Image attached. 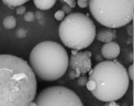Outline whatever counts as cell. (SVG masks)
<instances>
[{
  "mask_svg": "<svg viewBox=\"0 0 134 106\" xmlns=\"http://www.w3.org/2000/svg\"><path fill=\"white\" fill-rule=\"evenodd\" d=\"M36 92V77L27 61L0 55V106H29Z\"/></svg>",
  "mask_w": 134,
  "mask_h": 106,
  "instance_id": "obj_1",
  "label": "cell"
},
{
  "mask_svg": "<svg viewBox=\"0 0 134 106\" xmlns=\"http://www.w3.org/2000/svg\"><path fill=\"white\" fill-rule=\"evenodd\" d=\"M96 83L91 93L98 100L110 102L119 100L129 88V78L124 66L115 60L97 64L89 72V79Z\"/></svg>",
  "mask_w": 134,
  "mask_h": 106,
  "instance_id": "obj_2",
  "label": "cell"
},
{
  "mask_svg": "<svg viewBox=\"0 0 134 106\" xmlns=\"http://www.w3.org/2000/svg\"><path fill=\"white\" fill-rule=\"evenodd\" d=\"M67 51L59 43L44 41L32 49L30 66L35 75L44 81H54L64 75L69 67Z\"/></svg>",
  "mask_w": 134,
  "mask_h": 106,
  "instance_id": "obj_3",
  "label": "cell"
},
{
  "mask_svg": "<svg viewBox=\"0 0 134 106\" xmlns=\"http://www.w3.org/2000/svg\"><path fill=\"white\" fill-rule=\"evenodd\" d=\"M58 32L65 46L80 50L92 44L96 35V28L87 15L75 13L67 15L61 21Z\"/></svg>",
  "mask_w": 134,
  "mask_h": 106,
  "instance_id": "obj_4",
  "label": "cell"
},
{
  "mask_svg": "<svg viewBox=\"0 0 134 106\" xmlns=\"http://www.w3.org/2000/svg\"><path fill=\"white\" fill-rule=\"evenodd\" d=\"M133 0H90L89 9L98 23L108 28L125 26L133 19Z\"/></svg>",
  "mask_w": 134,
  "mask_h": 106,
  "instance_id": "obj_5",
  "label": "cell"
},
{
  "mask_svg": "<svg viewBox=\"0 0 134 106\" xmlns=\"http://www.w3.org/2000/svg\"><path fill=\"white\" fill-rule=\"evenodd\" d=\"M35 101L37 106H84L75 92L63 86H51L44 88Z\"/></svg>",
  "mask_w": 134,
  "mask_h": 106,
  "instance_id": "obj_6",
  "label": "cell"
},
{
  "mask_svg": "<svg viewBox=\"0 0 134 106\" xmlns=\"http://www.w3.org/2000/svg\"><path fill=\"white\" fill-rule=\"evenodd\" d=\"M91 53L90 51L79 52V50L72 49L69 66L70 72L69 76L71 79L79 78L81 75L89 72L92 68Z\"/></svg>",
  "mask_w": 134,
  "mask_h": 106,
  "instance_id": "obj_7",
  "label": "cell"
},
{
  "mask_svg": "<svg viewBox=\"0 0 134 106\" xmlns=\"http://www.w3.org/2000/svg\"><path fill=\"white\" fill-rule=\"evenodd\" d=\"M120 48L115 42L106 43L102 48V54L104 58L109 61L114 60L119 56Z\"/></svg>",
  "mask_w": 134,
  "mask_h": 106,
  "instance_id": "obj_8",
  "label": "cell"
},
{
  "mask_svg": "<svg viewBox=\"0 0 134 106\" xmlns=\"http://www.w3.org/2000/svg\"><path fill=\"white\" fill-rule=\"evenodd\" d=\"M117 33L114 28H107L100 30L96 34V36L98 40L104 43L113 42L114 39L116 38Z\"/></svg>",
  "mask_w": 134,
  "mask_h": 106,
  "instance_id": "obj_9",
  "label": "cell"
},
{
  "mask_svg": "<svg viewBox=\"0 0 134 106\" xmlns=\"http://www.w3.org/2000/svg\"><path fill=\"white\" fill-rule=\"evenodd\" d=\"M36 8L40 10H48L52 8L57 0H33Z\"/></svg>",
  "mask_w": 134,
  "mask_h": 106,
  "instance_id": "obj_10",
  "label": "cell"
},
{
  "mask_svg": "<svg viewBox=\"0 0 134 106\" xmlns=\"http://www.w3.org/2000/svg\"><path fill=\"white\" fill-rule=\"evenodd\" d=\"M4 27L7 29H13L16 26V20L12 15L6 17L3 20Z\"/></svg>",
  "mask_w": 134,
  "mask_h": 106,
  "instance_id": "obj_11",
  "label": "cell"
},
{
  "mask_svg": "<svg viewBox=\"0 0 134 106\" xmlns=\"http://www.w3.org/2000/svg\"><path fill=\"white\" fill-rule=\"evenodd\" d=\"M2 1L8 7L14 8L23 5L29 0H2Z\"/></svg>",
  "mask_w": 134,
  "mask_h": 106,
  "instance_id": "obj_12",
  "label": "cell"
},
{
  "mask_svg": "<svg viewBox=\"0 0 134 106\" xmlns=\"http://www.w3.org/2000/svg\"><path fill=\"white\" fill-rule=\"evenodd\" d=\"M35 18V14L32 11H28L24 15V20L27 22H31L34 20Z\"/></svg>",
  "mask_w": 134,
  "mask_h": 106,
  "instance_id": "obj_13",
  "label": "cell"
},
{
  "mask_svg": "<svg viewBox=\"0 0 134 106\" xmlns=\"http://www.w3.org/2000/svg\"><path fill=\"white\" fill-rule=\"evenodd\" d=\"M65 15V14L61 10H59L55 13L54 17L55 19L57 20V21H61L64 19Z\"/></svg>",
  "mask_w": 134,
  "mask_h": 106,
  "instance_id": "obj_14",
  "label": "cell"
},
{
  "mask_svg": "<svg viewBox=\"0 0 134 106\" xmlns=\"http://www.w3.org/2000/svg\"><path fill=\"white\" fill-rule=\"evenodd\" d=\"M86 85L88 91H90L91 92H93L96 88L95 82L93 80H91V79H88Z\"/></svg>",
  "mask_w": 134,
  "mask_h": 106,
  "instance_id": "obj_15",
  "label": "cell"
},
{
  "mask_svg": "<svg viewBox=\"0 0 134 106\" xmlns=\"http://www.w3.org/2000/svg\"><path fill=\"white\" fill-rule=\"evenodd\" d=\"M87 81L88 79L87 78L86 76H80L78 79V84L81 87H84V86H86Z\"/></svg>",
  "mask_w": 134,
  "mask_h": 106,
  "instance_id": "obj_16",
  "label": "cell"
},
{
  "mask_svg": "<svg viewBox=\"0 0 134 106\" xmlns=\"http://www.w3.org/2000/svg\"><path fill=\"white\" fill-rule=\"evenodd\" d=\"M26 11V8L24 6L17 7L16 8V13L17 15H23Z\"/></svg>",
  "mask_w": 134,
  "mask_h": 106,
  "instance_id": "obj_17",
  "label": "cell"
},
{
  "mask_svg": "<svg viewBox=\"0 0 134 106\" xmlns=\"http://www.w3.org/2000/svg\"><path fill=\"white\" fill-rule=\"evenodd\" d=\"M61 10L65 13V14H69L70 13H71V11H72V8H71L68 5H67V4H65V5L62 7Z\"/></svg>",
  "mask_w": 134,
  "mask_h": 106,
  "instance_id": "obj_18",
  "label": "cell"
},
{
  "mask_svg": "<svg viewBox=\"0 0 134 106\" xmlns=\"http://www.w3.org/2000/svg\"><path fill=\"white\" fill-rule=\"evenodd\" d=\"M77 4L80 8H84L87 7L88 5V3L87 1H84V0H78Z\"/></svg>",
  "mask_w": 134,
  "mask_h": 106,
  "instance_id": "obj_19",
  "label": "cell"
},
{
  "mask_svg": "<svg viewBox=\"0 0 134 106\" xmlns=\"http://www.w3.org/2000/svg\"><path fill=\"white\" fill-rule=\"evenodd\" d=\"M26 33L27 32L25 30L23 29V28H20V29H19L17 30V32L16 33V35L17 36V37H20V38H23V37L26 36Z\"/></svg>",
  "mask_w": 134,
  "mask_h": 106,
  "instance_id": "obj_20",
  "label": "cell"
},
{
  "mask_svg": "<svg viewBox=\"0 0 134 106\" xmlns=\"http://www.w3.org/2000/svg\"><path fill=\"white\" fill-rule=\"evenodd\" d=\"M128 76L130 79L132 81H133V65H131L128 68Z\"/></svg>",
  "mask_w": 134,
  "mask_h": 106,
  "instance_id": "obj_21",
  "label": "cell"
},
{
  "mask_svg": "<svg viewBox=\"0 0 134 106\" xmlns=\"http://www.w3.org/2000/svg\"><path fill=\"white\" fill-rule=\"evenodd\" d=\"M63 3H65L66 4L68 5L71 8H74L76 5L75 0H63Z\"/></svg>",
  "mask_w": 134,
  "mask_h": 106,
  "instance_id": "obj_22",
  "label": "cell"
},
{
  "mask_svg": "<svg viewBox=\"0 0 134 106\" xmlns=\"http://www.w3.org/2000/svg\"><path fill=\"white\" fill-rule=\"evenodd\" d=\"M103 106H119L115 101H110L105 104Z\"/></svg>",
  "mask_w": 134,
  "mask_h": 106,
  "instance_id": "obj_23",
  "label": "cell"
},
{
  "mask_svg": "<svg viewBox=\"0 0 134 106\" xmlns=\"http://www.w3.org/2000/svg\"><path fill=\"white\" fill-rule=\"evenodd\" d=\"M35 17L37 20H40L42 18V13L41 11H36V14H35Z\"/></svg>",
  "mask_w": 134,
  "mask_h": 106,
  "instance_id": "obj_24",
  "label": "cell"
},
{
  "mask_svg": "<svg viewBox=\"0 0 134 106\" xmlns=\"http://www.w3.org/2000/svg\"><path fill=\"white\" fill-rule=\"evenodd\" d=\"M29 106H37V104L35 101H33L30 103V104Z\"/></svg>",
  "mask_w": 134,
  "mask_h": 106,
  "instance_id": "obj_25",
  "label": "cell"
},
{
  "mask_svg": "<svg viewBox=\"0 0 134 106\" xmlns=\"http://www.w3.org/2000/svg\"><path fill=\"white\" fill-rule=\"evenodd\" d=\"M60 1L62 2V3H63V0H60Z\"/></svg>",
  "mask_w": 134,
  "mask_h": 106,
  "instance_id": "obj_26",
  "label": "cell"
},
{
  "mask_svg": "<svg viewBox=\"0 0 134 106\" xmlns=\"http://www.w3.org/2000/svg\"><path fill=\"white\" fill-rule=\"evenodd\" d=\"M84 1H88V0H84Z\"/></svg>",
  "mask_w": 134,
  "mask_h": 106,
  "instance_id": "obj_27",
  "label": "cell"
},
{
  "mask_svg": "<svg viewBox=\"0 0 134 106\" xmlns=\"http://www.w3.org/2000/svg\"><path fill=\"white\" fill-rule=\"evenodd\" d=\"M131 106H133V105H131Z\"/></svg>",
  "mask_w": 134,
  "mask_h": 106,
  "instance_id": "obj_28",
  "label": "cell"
}]
</instances>
